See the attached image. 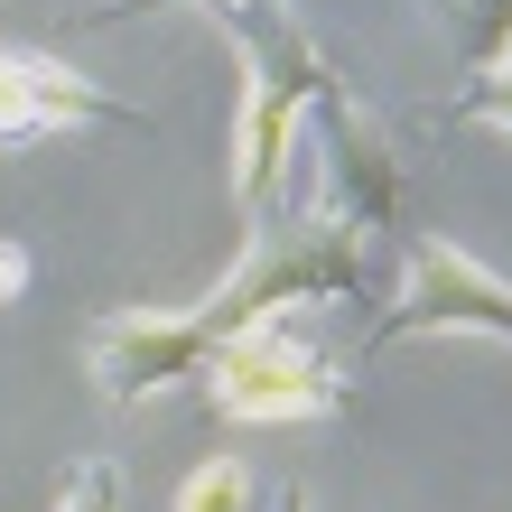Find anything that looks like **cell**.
Listing matches in <instances>:
<instances>
[{
    "instance_id": "1",
    "label": "cell",
    "mask_w": 512,
    "mask_h": 512,
    "mask_svg": "<svg viewBox=\"0 0 512 512\" xmlns=\"http://www.w3.org/2000/svg\"><path fill=\"white\" fill-rule=\"evenodd\" d=\"M364 289V224L317 205V215H289L270 205L252 224V252L233 261V280L205 298V308H112L94 336H84V373H94L103 401H149V391L205 373V354L270 326L298 298H354Z\"/></svg>"
},
{
    "instance_id": "4",
    "label": "cell",
    "mask_w": 512,
    "mask_h": 512,
    "mask_svg": "<svg viewBox=\"0 0 512 512\" xmlns=\"http://www.w3.org/2000/svg\"><path fill=\"white\" fill-rule=\"evenodd\" d=\"M401 336H494V345H512V280H494L475 252L419 233L410 243V289H401V308L373 326V354L401 345Z\"/></svg>"
},
{
    "instance_id": "13",
    "label": "cell",
    "mask_w": 512,
    "mask_h": 512,
    "mask_svg": "<svg viewBox=\"0 0 512 512\" xmlns=\"http://www.w3.org/2000/svg\"><path fill=\"white\" fill-rule=\"evenodd\" d=\"M280 512H308V494H298V485H289V494H280Z\"/></svg>"
},
{
    "instance_id": "5",
    "label": "cell",
    "mask_w": 512,
    "mask_h": 512,
    "mask_svg": "<svg viewBox=\"0 0 512 512\" xmlns=\"http://www.w3.org/2000/svg\"><path fill=\"white\" fill-rule=\"evenodd\" d=\"M317 140H326V205L354 224H391V205H401V159H391V140L364 103L345 94V84H326L317 94Z\"/></svg>"
},
{
    "instance_id": "3",
    "label": "cell",
    "mask_w": 512,
    "mask_h": 512,
    "mask_svg": "<svg viewBox=\"0 0 512 512\" xmlns=\"http://www.w3.org/2000/svg\"><path fill=\"white\" fill-rule=\"evenodd\" d=\"M205 401L243 429H270V419H326L345 410V373L326 364L317 345H289L280 326H252L205 354Z\"/></svg>"
},
{
    "instance_id": "2",
    "label": "cell",
    "mask_w": 512,
    "mask_h": 512,
    "mask_svg": "<svg viewBox=\"0 0 512 512\" xmlns=\"http://www.w3.org/2000/svg\"><path fill=\"white\" fill-rule=\"evenodd\" d=\"M233 47H243V122H233V196H243V215L261 224L270 205H280V177H289V140L298 122L317 112V94L336 75H326V56L308 47V28H298L289 10H270V0H252V10H224Z\"/></svg>"
},
{
    "instance_id": "10",
    "label": "cell",
    "mask_w": 512,
    "mask_h": 512,
    "mask_svg": "<svg viewBox=\"0 0 512 512\" xmlns=\"http://www.w3.org/2000/svg\"><path fill=\"white\" fill-rule=\"evenodd\" d=\"M56 512H122V475H112L103 457H84L66 475V494H56Z\"/></svg>"
},
{
    "instance_id": "7",
    "label": "cell",
    "mask_w": 512,
    "mask_h": 512,
    "mask_svg": "<svg viewBox=\"0 0 512 512\" xmlns=\"http://www.w3.org/2000/svg\"><path fill=\"white\" fill-rule=\"evenodd\" d=\"M429 19H438V38L466 56L475 75L494 66V47L512 38V0H429Z\"/></svg>"
},
{
    "instance_id": "8",
    "label": "cell",
    "mask_w": 512,
    "mask_h": 512,
    "mask_svg": "<svg viewBox=\"0 0 512 512\" xmlns=\"http://www.w3.org/2000/svg\"><path fill=\"white\" fill-rule=\"evenodd\" d=\"M177 512H252V475H243V457L196 466L187 485H177Z\"/></svg>"
},
{
    "instance_id": "6",
    "label": "cell",
    "mask_w": 512,
    "mask_h": 512,
    "mask_svg": "<svg viewBox=\"0 0 512 512\" xmlns=\"http://www.w3.org/2000/svg\"><path fill=\"white\" fill-rule=\"evenodd\" d=\"M84 122L131 131L140 112H131V103H112V94H94V84L66 75L56 56L0 47V149H28V140H47V131H84Z\"/></svg>"
},
{
    "instance_id": "12",
    "label": "cell",
    "mask_w": 512,
    "mask_h": 512,
    "mask_svg": "<svg viewBox=\"0 0 512 512\" xmlns=\"http://www.w3.org/2000/svg\"><path fill=\"white\" fill-rule=\"evenodd\" d=\"M140 10H215L224 19V10H252V0H140Z\"/></svg>"
},
{
    "instance_id": "9",
    "label": "cell",
    "mask_w": 512,
    "mask_h": 512,
    "mask_svg": "<svg viewBox=\"0 0 512 512\" xmlns=\"http://www.w3.org/2000/svg\"><path fill=\"white\" fill-rule=\"evenodd\" d=\"M457 103L475 112V122H503V131H512V38L494 47V66H485V75H475V84H466V94H457Z\"/></svg>"
},
{
    "instance_id": "11",
    "label": "cell",
    "mask_w": 512,
    "mask_h": 512,
    "mask_svg": "<svg viewBox=\"0 0 512 512\" xmlns=\"http://www.w3.org/2000/svg\"><path fill=\"white\" fill-rule=\"evenodd\" d=\"M28 289V243H0V308Z\"/></svg>"
}]
</instances>
